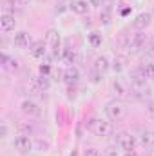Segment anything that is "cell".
Masks as SVG:
<instances>
[{"label":"cell","mask_w":154,"mask_h":156,"mask_svg":"<svg viewBox=\"0 0 154 156\" xmlns=\"http://www.w3.org/2000/svg\"><path fill=\"white\" fill-rule=\"evenodd\" d=\"M105 115L111 122H120L127 115V107H125V104L121 100H111L105 105Z\"/></svg>","instance_id":"cell-2"},{"label":"cell","mask_w":154,"mask_h":156,"mask_svg":"<svg viewBox=\"0 0 154 156\" xmlns=\"http://www.w3.org/2000/svg\"><path fill=\"white\" fill-rule=\"evenodd\" d=\"M125 64H127V58H125V56H121V55H118V56H116L114 60H113V64H111V67L114 69L116 73H121V71H123V69L127 67Z\"/></svg>","instance_id":"cell-18"},{"label":"cell","mask_w":154,"mask_h":156,"mask_svg":"<svg viewBox=\"0 0 154 156\" xmlns=\"http://www.w3.org/2000/svg\"><path fill=\"white\" fill-rule=\"evenodd\" d=\"M140 142L143 147H154V131H143L140 136Z\"/></svg>","instance_id":"cell-17"},{"label":"cell","mask_w":154,"mask_h":156,"mask_svg":"<svg viewBox=\"0 0 154 156\" xmlns=\"http://www.w3.org/2000/svg\"><path fill=\"white\" fill-rule=\"evenodd\" d=\"M147 115L154 120V100H151V102L147 104Z\"/></svg>","instance_id":"cell-26"},{"label":"cell","mask_w":154,"mask_h":156,"mask_svg":"<svg viewBox=\"0 0 154 156\" xmlns=\"http://www.w3.org/2000/svg\"><path fill=\"white\" fill-rule=\"evenodd\" d=\"M123 156H138V154H136V151L132 149V151H123Z\"/></svg>","instance_id":"cell-34"},{"label":"cell","mask_w":154,"mask_h":156,"mask_svg":"<svg viewBox=\"0 0 154 156\" xmlns=\"http://www.w3.org/2000/svg\"><path fill=\"white\" fill-rule=\"evenodd\" d=\"M13 147H15L16 151H20V153H29V151L33 149V142H31L29 134H22V133H20L18 136H15Z\"/></svg>","instance_id":"cell-7"},{"label":"cell","mask_w":154,"mask_h":156,"mask_svg":"<svg viewBox=\"0 0 154 156\" xmlns=\"http://www.w3.org/2000/svg\"><path fill=\"white\" fill-rule=\"evenodd\" d=\"M5 136H7V123L2 122V138H5Z\"/></svg>","instance_id":"cell-32"},{"label":"cell","mask_w":154,"mask_h":156,"mask_svg":"<svg viewBox=\"0 0 154 156\" xmlns=\"http://www.w3.org/2000/svg\"><path fill=\"white\" fill-rule=\"evenodd\" d=\"M113 89L118 98H129L132 93V83L129 78H116L113 82Z\"/></svg>","instance_id":"cell-5"},{"label":"cell","mask_w":154,"mask_h":156,"mask_svg":"<svg viewBox=\"0 0 154 156\" xmlns=\"http://www.w3.org/2000/svg\"><path fill=\"white\" fill-rule=\"evenodd\" d=\"M100 20H102L103 24H109V22H111V11H103V9H102V13H100Z\"/></svg>","instance_id":"cell-24"},{"label":"cell","mask_w":154,"mask_h":156,"mask_svg":"<svg viewBox=\"0 0 154 156\" xmlns=\"http://www.w3.org/2000/svg\"><path fill=\"white\" fill-rule=\"evenodd\" d=\"M35 85L40 87L42 91H47L49 87H51V82H49V76H44V75H40V76L35 78Z\"/></svg>","instance_id":"cell-20"},{"label":"cell","mask_w":154,"mask_h":156,"mask_svg":"<svg viewBox=\"0 0 154 156\" xmlns=\"http://www.w3.org/2000/svg\"><path fill=\"white\" fill-rule=\"evenodd\" d=\"M89 5L91 4H87L85 0H73L69 4V9L76 15H85V13H89Z\"/></svg>","instance_id":"cell-14"},{"label":"cell","mask_w":154,"mask_h":156,"mask_svg":"<svg viewBox=\"0 0 154 156\" xmlns=\"http://www.w3.org/2000/svg\"><path fill=\"white\" fill-rule=\"evenodd\" d=\"M140 67L145 71L147 78H154V62H145V64H142Z\"/></svg>","instance_id":"cell-22"},{"label":"cell","mask_w":154,"mask_h":156,"mask_svg":"<svg viewBox=\"0 0 154 156\" xmlns=\"http://www.w3.org/2000/svg\"><path fill=\"white\" fill-rule=\"evenodd\" d=\"M64 58H65L67 64H73V62H75V51H73L71 47H65V49H64Z\"/></svg>","instance_id":"cell-23"},{"label":"cell","mask_w":154,"mask_h":156,"mask_svg":"<svg viewBox=\"0 0 154 156\" xmlns=\"http://www.w3.org/2000/svg\"><path fill=\"white\" fill-rule=\"evenodd\" d=\"M16 27V18L13 13H2L0 15V29L2 33H9Z\"/></svg>","instance_id":"cell-9"},{"label":"cell","mask_w":154,"mask_h":156,"mask_svg":"<svg viewBox=\"0 0 154 156\" xmlns=\"http://www.w3.org/2000/svg\"><path fill=\"white\" fill-rule=\"evenodd\" d=\"M111 69V62H109V58L107 56H98L96 60H94V71H98V73H107Z\"/></svg>","instance_id":"cell-15"},{"label":"cell","mask_w":154,"mask_h":156,"mask_svg":"<svg viewBox=\"0 0 154 156\" xmlns=\"http://www.w3.org/2000/svg\"><path fill=\"white\" fill-rule=\"evenodd\" d=\"M83 156H100V151L98 149H87Z\"/></svg>","instance_id":"cell-30"},{"label":"cell","mask_w":154,"mask_h":156,"mask_svg":"<svg viewBox=\"0 0 154 156\" xmlns=\"http://www.w3.org/2000/svg\"><path fill=\"white\" fill-rule=\"evenodd\" d=\"M151 22H152V15H151L149 11H143V13L136 15V18L132 20V27L138 29V31H143L145 27L151 26Z\"/></svg>","instance_id":"cell-8"},{"label":"cell","mask_w":154,"mask_h":156,"mask_svg":"<svg viewBox=\"0 0 154 156\" xmlns=\"http://www.w3.org/2000/svg\"><path fill=\"white\" fill-rule=\"evenodd\" d=\"M18 129H20V131H26V133H31V131H33V127L27 125V123H18Z\"/></svg>","instance_id":"cell-29"},{"label":"cell","mask_w":154,"mask_h":156,"mask_svg":"<svg viewBox=\"0 0 154 156\" xmlns=\"http://www.w3.org/2000/svg\"><path fill=\"white\" fill-rule=\"evenodd\" d=\"M33 44V38L27 31H18L15 33V45L16 47H31Z\"/></svg>","instance_id":"cell-12"},{"label":"cell","mask_w":154,"mask_h":156,"mask_svg":"<svg viewBox=\"0 0 154 156\" xmlns=\"http://www.w3.org/2000/svg\"><path fill=\"white\" fill-rule=\"evenodd\" d=\"M102 2H103V0H89V4H91L93 7H102Z\"/></svg>","instance_id":"cell-31"},{"label":"cell","mask_w":154,"mask_h":156,"mask_svg":"<svg viewBox=\"0 0 154 156\" xmlns=\"http://www.w3.org/2000/svg\"><path fill=\"white\" fill-rule=\"evenodd\" d=\"M9 2H11V4H15V5H24L27 0H9Z\"/></svg>","instance_id":"cell-33"},{"label":"cell","mask_w":154,"mask_h":156,"mask_svg":"<svg viewBox=\"0 0 154 156\" xmlns=\"http://www.w3.org/2000/svg\"><path fill=\"white\" fill-rule=\"evenodd\" d=\"M89 131L94 134V136H100V138H105V136H111L113 134V123L107 122V120H102V118H93L89 122Z\"/></svg>","instance_id":"cell-1"},{"label":"cell","mask_w":154,"mask_h":156,"mask_svg":"<svg viewBox=\"0 0 154 156\" xmlns=\"http://www.w3.org/2000/svg\"><path fill=\"white\" fill-rule=\"evenodd\" d=\"M20 109H22V113L27 115V116H38L40 115L38 104L33 102V100H24V102L20 104Z\"/></svg>","instance_id":"cell-11"},{"label":"cell","mask_w":154,"mask_h":156,"mask_svg":"<svg viewBox=\"0 0 154 156\" xmlns=\"http://www.w3.org/2000/svg\"><path fill=\"white\" fill-rule=\"evenodd\" d=\"M149 38H151V37H149L147 33H136V35L129 37L127 49H129L131 53H138V51H142V49H145V47H147Z\"/></svg>","instance_id":"cell-4"},{"label":"cell","mask_w":154,"mask_h":156,"mask_svg":"<svg viewBox=\"0 0 154 156\" xmlns=\"http://www.w3.org/2000/svg\"><path fill=\"white\" fill-rule=\"evenodd\" d=\"M2 64H4L5 69H11V71L18 69V60H16V58H11V56H7V55H2Z\"/></svg>","instance_id":"cell-19"},{"label":"cell","mask_w":154,"mask_h":156,"mask_svg":"<svg viewBox=\"0 0 154 156\" xmlns=\"http://www.w3.org/2000/svg\"><path fill=\"white\" fill-rule=\"evenodd\" d=\"M145 49H147V51H149V53L154 56V37H151V38H149V44H147V47H145Z\"/></svg>","instance_id":"cell-27"},{"label":"cell","mask_w":154,"mask_h":156,"mask_svg":"<svg viewBox=\"0 0 154 156\" xmlns=\"http://www.w3.org/2000/svg\"><path fill=\"white\" fill-rule=\"evenodd\" d=\"M49 64H42L40 66V75H44V76H49Z\"/></svg>","instance_id":"cell-25"},{"label":"cell","mask_w":154,"mask_h":156,"mask_svg":"<svg viewBox=\"0 0 154 156\" xmlns=\"http://www.w3.org/2000/svg\"><path fill=\"white\" fill-rule=\"evenodd\" d=\"M60 35L56 29H49L45 35V44H47V55H51V58H56L60 53Z\"/></svg>","instance_id":"cell-3"},{"label":"cell","mask_w":154,"mask_h":156,"mask_svg":"<svg viewBox=\"0 0 154 156\" xmlns=\"http://www.w3.org/2000/svg\"><path fill=\"white\" fill-rule=\"evenodd\" d=\"M131 83H147V75L142 67H136L131 71Z\"/></svg>","instance_id":"cell-16"},{"label":"cell","mask_w":154,"mask_h":156,"mask_svg":"<svg viewBox=\"0 0 154 156\" xmlns=\"http://www.w3.org/2000/svg\"><path fill=\"white\" fill-rule=\"evenodd\" d=\"M89 44H91V47H100L102 45V35L100 33H91L89 35Z\"/></svg>","instance_id":"cell-21"},{"label":"cell","mask_w":154,"mask_h":156,"mask_svg":"<svg viewBox=\"0 0 154 156\" xmlns=\"http://www.w3.org/2000/svg\"><path fill=\"white\" fill-rule=\"evenodd\" d=\"M134 145H136V138L131 133L121 131V133L116 134V147H120L121 151H132Z\"/></svg>","instance_id":"cell-6"},{"label":"cell","mask_w":154,"mask_h":156,"mask_svg":"<svg viewBox=\"0 0 154 156\" xmlns=\"http://www.w3.org/2000/svg\"><path fill=\"white\" fill-rule=\"evenodd\" d=\"M78 80H80V71H78L75 66H69L65 71H64V82L67 85H75Z\"/></svg>","instance_id":"cell-13"},{"label":"cell","mask_w":154,"mask_h":156,"mask_svg":"<svg viewBox=\"0 0 154 156\" xmlns=\"http://www.w3.org/2000/svg\"><path fill=\"white\" fill-rule=\"evenodd\" d=\"M29 55L33 58H45V55H47V44L42 42V40L33 42L31 47H29Z\"/></svg>","instance_id":"cell-10"},{"label":"cell","mask_w":154,"mask_h":156,"mask_svg":"<svg viewBox=\"0 0 154 156\" xmlns=\"http://www.w3.org/2000/svg\"><path fill=\"white\" fill-rule=\"evenodd\" d=\"M103 154L105 156H118V151H116V147H107Z\"/></svg>","instance_id":"cell-28"}]
</instances>
